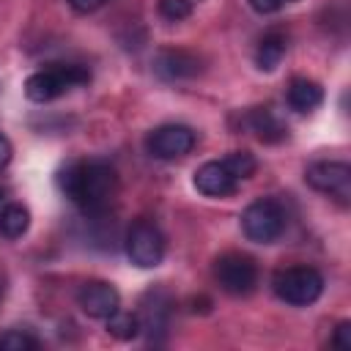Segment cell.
I'll use <instances>...</instances> for the list:
<instances>
[{"mask_svg": "<svg viewBox=\"0 0 351 351\" xmlns=\"http://www.w3.org/2000/svg\"><path fill=\"white\" fill-rule=\"evenodd\" d=\"M11 156H14V148H11L8 137H5V134H0V170L11 162Z\"/></svg>", "mask_w": 351, "mask_h": 351, "instance_id": "24", "label": "cell"}, {"mask_svg": "<svg viewBox=\"0 0 351 351\" xmlns=\"http://www.w3.org/2000/svg\"><path fill=\"white\" fill-rule=\"evenodd\" d=\"M110 0H69V5L77 11V14H93L99 11L101 5H107Z\"/></svg>", "mask_w": 351, "mask_h": 351, "instance_id": "23", "label": "cell"}, {"mask_svg": "<svg viewBox=\"0 0 351 351\" xmlns=\"http://www.w3.org/2000/svg\"><path fill=\"white\" fill-rule=\"evenodd\" d=\"M285 49H288V36L282 30H269L255 47V66L261 71H274L285 58Z\"/></svg>", "mask_w": 351, "mask_h": 351, "instance_id": "15", "label": "cell"}, {"mask_svg": "<svg viewBox=\"0 0 351 351\" xmlns=\"http://www.w3.org/2000/svg\"><path fill=\"white\" fill-rule=\"evenodd\" d=\"M285 101L293 112H313L324 104V88L315 82V80H307V77H293L288 82V90H285Z\"/></svg>", "mask_w": 351, "mask_h": 351, "instance_id": "13", "label": "cell"}, {"mask_svg": "<svg viewBox=\"0 0 351 351\" xmlns=\"http://www.w3.org/2000/svg\"><path fill=\"white\" fill-rule=\"evenodd\" d=\"M332 348H337V351H348V348H351V321H340V324L335 326Z\"/></svg>", "mask_w": 351, "mask_h": 351, "instance_id": "21", "label": "cell"}, {"mask_svg": "<svg viewBox=\"0 0 351 351\" xmlns=\"http://www.w3.org/2000/svg\"><path fill=\"white\" fill-rule=\"evenodd\" d=\"M304 181L315 192L337 200L340 206L351 203V165L348 162H332V159L313 162L304 170Z\"/></svg>", "mask_w": 351, "mask_h": 351, "instance_id": "7", "label": "cell"}, {"mask_svg": "<svg viewBox=\"0 0 351 351\" xmlns=\"http://www.w3.org/2000/svg\"><path fill=\"white\" fill-rule=\"evenodd\" d=\"M55 184L85 214H104L118 192V173L104 159H71L58 170Z\"/></svg>", "mask_w": 351, "mask_h": 351, "instance_id": "1", "label": "cell"}, {"mask_svg": "<svg viewBox=\"0 0 351 351\" xmlns=\"http://www.w3.org/2000/svg\"><path fill=\"white\" fill-rule=\"evenodd\" d=\"M247 123H250V129L255 132V137L261 143L274 145V143H282L288 137V126L282 123V118L271 107H255V110H250Z\"/></svg>", "mask_w": 351, "mask_h": 351, "instance_id": "14", "label": "cell"}, {"mask_svg": "<svg viewBox=\"0 0 351 351\" xmlns=\"http://www.w3.org/2000/svg\"><path fill=\"white\" fill-rule=\"evenodd\" d=\"M222 165H225V170L236 178V181H247V178H252L255 176V170H258V162H255V156L250 154V151H230L225 159H219Z\"/></svg>", "mask_w": 351, "mask_h": 351, "instance_id": "18", "label": "cell"}, {"mask_svg": "<svg viewBox=\"0 0 351 351\" xmlns=\"http://www.w3.org/2000/svg\"><path fill=\"white\" fill-rule=\"evenodd\" d=\"M30 228V211L22 203L0 206V236L3 239H22Z\"/></svg>", "mask_w": 351, "mask_h": 351, "instance_id": "16", "label": "cell"}, {"mask_svg": "<svg viewBox=\"0 0 351 351\" xmlns=\"http://www.w3.org/2000/svg\"><path fill=\"white\" fill-rule=\"evenodd\" d=\"M195 132L184 123H162L156 129H151L145 134V151L154 156V159H162V162H173V159H181L186 156L192 148H195Z\"/></svg>", "mask_w": 351, "mask_h": 351, "instance_id": "8", "label": "cell"}, {"mask_svg": "<svg viewBox=\"0 0 351 351\" xmlns=\"http://www.w3.org/2000/svg\"><path fill=\"white\" fill-rule=\"evenodd\" d=\"M214 280L230 296H250L258 285V263L244 252H222L214 261Z\"/></svg>", "mask_w": 351, "mask_h": 351, "instance_id": "5", "label": "cell"}, {"mask_svg": "<svg viewBox=\"0 0 351 351\" xmlns=\"http://www.w3.org/2000/svg\"><path fill=\"white\" fill-rule=\"evenodd\" d=\"M192 184L206 197H230L236 192V186H239V181L225 170L222 162H206V165H200L195 170V176H192Z\"/></svg>", "mask_w": 351, "mask_h": 351, "instance_id": "12", "label": "cell"}, {"mask_svg": "<svg viewBox=\"0 0 351 351\" xmlns=\"http://www.w3.org/2000/svg\"><path fill=\"white\" fill-rule=\"evenodd\" d=\"M107 332L115 337V340H134L140 335V318L137 313H126V310H115L110 318H107Z\"/></svg>", "mask_w": 351, "mask_h": 351, "instance_id": "17", "label": "cell"}, {"mask_svg": "<svg viewBox=\"0 0 351 351\" xmlns=\"http://www.w3.org/2000/svg\"><path fill=\"white\" fill-rule=\"evenodd\" d=\"M77 304L88 318L107 321L121 307V293L115 291V285H110L104 280H88L77 291Z\"/></svg>", "mask_w": 351, "mask_h": 351, "instance_id": "9", "label": "cell"}, {"mask_svg": "<svg viewBox=\"0 0 351 351\" xmlns=\"http://www.w3.org/2000/svg\"><path fill=\"white\" fill-rule=\"evenodd\" d=\"M271 288L277 299L293 307H307L321 299L324 293V277L313 266H285L277 269L271 277Z\"/></svg>", "mask_w": 351, "mask_h": 351, "instance_id": "3", "label": "cell"}, {"mask_svg": "<svg viewBox=\"0 0 351 351\" xmlns=\"http://www.w3.org/2000/svg\"><path fill=\"white\" fill-rule=\"evenodd\" d=\"M167 252V241L165 233L159 230L156 222L151 219H137L129 230H126V255L134 266L140 269H154L165 261Z\"/></svg>", "mask_w": 351, "mask_h": 351, "instance_id": "6", "label": "cell"}, {"mask_svg": "<svg viewBox=\"0 0 351 351\" xmlns=\"http://www.w3.org/2000/svg\"><path fill=\"white\" fill-rule=\"evenodd\" d=\"M170 296L165 291H148L140 302V310H137V318H140V335H148L151 343H156V335H165L167 332V324H170Z\"/></svg>", "mask_w": 351, "mask_h": 351, "instance_id": "10", "label": "cell"}, {"mask_svg": "<svg viewBox=\"0 0 351 351\" xmlns=\"http://www.w3.org/2000/svg\"><path fill=\"white\" fill-rule=\"evenodd\" d=\"M192 3H195V0H192Z\"/></svg>", "mask_w": 351, "mask_h": 351, "instance_id": "27", "label": "cell"}, {"mask_svg": "<svg viewBox=\"0 0 351 351\" xmlns=\"http://www.w3.org/2000/svg\"><path fill=\"white\" fill-rule=\"evenodd\" d=\"M0 302H3V280H0Z\"/></svg>", "mask_w": 351, "mask_h": 351, "instance_id": "26", "label": "cell"}, {"mask_svg": "<svg viewBox=\"0 0 351 351\" xmlns=\"http://www.w3.org/2000/svg\"><path fill=\"white\" fill-rule=\"evenodd\" d=\"M90 82L88 66L80 63H49L38 71H33L25 80V96L36 104H47L74 88H82Z\"/></svg>", "mask_w": 351, "mask_h": 351, "instance_id": "2", "label": "cell"}, {"mask_svg": "<svg viewBox=\"0 0 351 351\" xmlns=\"http://www.w3.org/2000/svg\"><path fill=\"white\" fill-rule=\"evenodd\" d=\"M38 340L22 329H8L0 335V351H36Z\"/></svg>", "mask_w": 351, "mask_h": 351, "instance_id": "19", "label": "cell"}, {"mask_svg": "<svg viewBox=\"0 0 351 351\" xmlns=\"http://www.w3.org/2000/svg\"><path fill=\"white\" fill-rule=\"evenodd\" d=\"M285 5V0H250V8L261 16H269V14H277L280 8Z\"/></svg>", "mask_w": 351, "mask_h": 351, "instance_id": "22", "label": "cell"}, {"mask_svg": "<svg viewBox=\"0 0 351 351\" xmlns=\"http://www.w3.org/2000/svg\"><path fill=\"white\" fill-rule=\"evenodd\" d=\"M154 71L165 82H184L200 74V58L186 49H159L154 55Z\"/></svg>", "mask_w": 351, "mask_h": 351, "instance_id": "11", "label": "cell"}, {"mask_svg": "<svg viewBox=\"0 0 351 351\" xmlns=\"http://www.w3.org/2000/svg\"><path fill=\"white\" fill-rule=\"evenodd\" d=\"M3 203H5V189L0 186V206H3Z\"/></svg>", "mask_w": 351, "mask_h": 351, "instance_id": "25", "label": "cell"}, {"mask_svg": "<svg viewBox=\"0 0 351 351\" xmlns=\"http://www.w3.org/2000/svg\"><path fill=\"white\" fill-rule=\"evenodd\" d=\"M192 8H195L192 0H159V14H162L165 19H170V22L186 19V16L192 14Z\"/></svg>", "mask_w": 351, "mask_h": 351, "instance_id": "20", "label": "cell"}, {"mask_svg": "<svg viewBox=\"0 0 351 351\" xmlns=\"http://www.w3.org/2000/svg\"><path fill=\"white\" fill-rule=\"evenodd\" d=\"M285 208L271 197L252 200L241 214V230L255 244H274L285 233Z\"/></svg>", "mask_w": 351, "mask_h": 351, "instance_id": "4", "label": "cell"}]
</instances>
